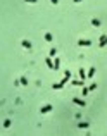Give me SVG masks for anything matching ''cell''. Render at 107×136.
Here are the masks:
<instances>
[{"label":"cell","instance_id":"3957f363","mask_svg":"<svg viewBox=\"0 0 107 136\" xmlns=\"http://www.w3.org/2000/svg\"><path fill=\"white\" fill-rule=\"evenodd\" d=\"M73 103H74V105H78V107H87V102H85V100H81V98H73Z\"/></svg>","mask_w":107,"mask_h":136},{"label":"cell","instance_id":"ffe728a7","mask_svg":"<svg viewBox=\"0 0 107 136\" xmlns=\"http://www.w3.org/2000/svg\"><path fill=\"white\" fill-rule=\"evenodd\" d=\"M90 91H93V90H97V83H92V85H90Z\"/></svg>","mask_w":107,"mask_h":136},{"label":"cell","instance_id":"52a82bcc","mask_svg":"<svg viewBox=\"0 0 107 136\" xmlns=\"http://www.w3.org/2000/svg\"><path fill=\"white\" fill-rule=\"evenodd\" d=\"M71 85H73V86H85V81H83V79H73V81H71Z\"/></svg>","mask_w":107,"mask_h":136},{"label":"cell","instance_id":"30bf717a","mask_svg":"<svg viewBox=\"0 0 107 136\" xmlns=\"http://www.w3.org/2000/svg\"><path fill=\"white\" fill-rule=\"evenodd\" d=\"M55 60H54V71H59L60 69V59L59 57H54Z\"/></svg>","mask_w":107,"mask_h":136},{"label":"cell","instance_id":"5bb4252c","mask_svg":"<svg viewBox=\"0 0 107 136\" xmlns=\"http://www.w3.org/2000/svg\"><path fill=\"white\" fill-rule=\"evenodd\" d=\"M87 78H88V76H87V72H85V69H79V79H83V81H85Z\"/></svg>","mask_w":107,"mask_h":136},{"label":"cell","instance_id":"44dd1931","mask_svg":"<svg viewBox=\"0 0 107 136\" xmlns=\"http://www.w3.org/2000/svg\"><path fill=\"white\" fill-rule=\"evenodd\" d=\"M24 2H26V4H36L38 0H24Z\"/></svg>","mask_w":107,"mask_h":136},{"label":"cell","instance_id":"8992f818","mask_svg":"<svg viewBox=\"0 0 107 136\" xmlns=\"http://www.w3.org/2000/svg\"><path fill=\"white\" fill-rule=\"evenodd\" d=\"M78 45L79 47H90V45H92V41H90V40H87V38H81L78 41Z\"/></svg>","mask_w":107,"mask_h":136},{"label":"cell","instance_id":"2e32d148","mask_svg":"<svg viewBox=\"0 0 107 136\" xmlns=\"http://www.w3.org/2000/svg\"><path fill=\"white\" fill-rule=\"evenodd\" d=\"M88 93H90V88H87V86H83V90H81V97H87Z\"/></svg>","mask_w":107,"mask_h":136},{"label":"cell","instance_id":"8fae6325","mask_svg":"<svg viewBox=\"0 0 107 136\" xmlns=\"http://www.w3.org/2000/svg\"><path fill=\"white\" fill-rule=\"evenodd\" d=\"M95 72H97V69H95V67H90V69H88V72H87V76H88V78H93V76H95Z\"/></svg>","mask_w":107,"mask_h":136},{"label":"cell","instance_id":"7402d4cb","mask_svg":"<svg viewBox=\"0 0 107 136\" xmlns=\"http://www.w3.org/2000/svg\"><path fill=\"white\" fill-rule=\"evenodd\" d=\"M50 2H52L54 5H57V4H59V0H50Z\"/></svg>","mask_w":107,"mask_h":136},{"label":"cell","instance_id":"e0dca14e","mask_svg":"<svg viewBox=\"0 0 107 136\" xmlns=\"http://www.w3.org/2000/svg\"><path fill=\"white\" fill-rule=\"evenodd\" d=\"M10 124H12V122H10V119H5L2 126H4V127H5V129H7V127H10Z\"/></svg>","mask_w":107,"mask_h":136},{"label":"cell","instance_id":"7c38bea8","mask_svg":"<svg viewBox=\"0 0 107 136\" xmlns=\"http://www.w3.org/2000/svg\"><path fill=\"white\" fill-rule=\"evenodd\" d=\"M49 57H57V48H55V47H52V48H50Z\"/></svg>","mask_w":107,"mask_h":136},{"label":"cell","instance_id":"6da1fadb","mask_svg":"<svg viewBox=\"0 0 107 136\" xmlns=\"http://www.w3.org/2000/svg\"><path fill=\"white\" fill-rule=\"evenodd\" d=\"M68 81H69L68 78H62L60 81H59V83H54V85H52V90H60V88H64Z\"/></svg>","mask_w":107,"mask_h":136},{"label":"cell","instance_id":"4fadbf2b","mask_svg":"<svg viewBox=\"0 0 107 136\" xmlns=\"http://www.w3.org/2000/svg\"><path fill=\"white\" fill-rule=\"evenodd\" d=\"M19 83H21V86H28V78H26V76L19 78Z\"/></svg>","mask_w":107,"mask_h":136},{"label":"cell","instance_id":"d6986e66","mask_svg":"<svg viewBox=\"0 0 107 136\" xmlns=\"http://www.w3.org/2000/svg\"><path fill=\"white\" fill-rule=\"evenodd\" d=\"M64 78L71 79V71H69V69H66V71H64Z\"/></svg>","mask_w":107,"mask_h":136},{"label":"cell","instance_id":"ba28073f","mask_svg":"<svg viewBox=\"0 0 107 136\" xmlns=\"http://www.w3.org/2000/svg\"><path fill=\"white\" fill-rule=\"evenodd\" d=\"M52 59H54V57H47V59H45V64H47V67H49V69L54 71V60H52Z\"/></svg>","mask_w":107,"mask_h":136},{"label":"cell","instance_id":"ac0fdd59","mask_svg":"<svg viewBox=\"0 0 107 136\" xmlns=\"http://www.w3.org/2000/svg\"><path fill=\"white\" fill-rule=\"evenodd\" d=\"M43 38H45V41H52V40H54V36H52L50 33H45V36H43Z\"/></svg>","mask_w":107,"mask_h":136},{"label":"cell","instance_id":"9c48e42d","mask_svg":"<svg viewBox=\"0 0 107 136\" xmlns=\"http://www.w3.org/2000/svg\"><path fill=\"white\" fill-rule=\"evenodd\" d=\"M92 26H93V28H100V26H102V21L97 19V17H93V19H92Z\"/></svg>","mask_w":107,"mask_h":136},{"label":"cell","instance_id":"7a4b0ae2","mask_svg":"<svg viewBox=\"0 0 107 136\" xmlns=\"http://www.w3.org/2000/svg\"><path fill=\"white\" fill-rule=\"evenodd\" d=\"M52 108H54V107H52L50 103H47V105H41V107H40V114H49Z\"/></svg>","mask_w":107,"mask_h":136},{"label":"cell","instance_id":"5b68a950","mask_svg":"<svg viewBox=\"0 0 107 136\" xmlns=\"http://www.w3.org/2000/svg\"><path fill=\"white\" fill-rule=\"evenodd\" d=\"M21 45H23V48H26V50L33 48V45H31V41H29V40H23V41H21Z\"/></svg>","mask_w":107,"mask_h":136},{"label":"cell","instance_id":"603a6c76","mask_svg":"<svg viewBox=\"0 0 107 136\" xmlns=\"http://www.w3.org/2000/svg\"><path fill=\"white\" fill-rule=\"evenodd\" d=\"M73 2H74V4H79V2H83V0H73Z\"/></svg>","mask_w":107,"mask_h":136},{"label":"cell","instance_id":"277c9868","mask_svg":"<svg viewBox=\"0 0 107 136\" xmlns=\"http://www.w3.org/2000/svg\"><path fill=\"white\" fill-rule=\"evenodd\" d=\"M107 45V35H102L100 38H98V47L102 48V47H105Z\"/></svg>","mask_w":107,"mask_h":136},{"label":"cell","instance_id":"9a60e30c","mask_svg":"<svg viewBox=\"0 0 107 136\" xmlns=\"http://www.w3.org/2000/svg\"><path fill=\"white\" fill-rule=\"evenodd\" d=\"M88 126H90L88 122H83V121H81V122H78V127H79V129H88Z\"/></svg>","mask_w":107,"mask_h":136}]
</instances>
